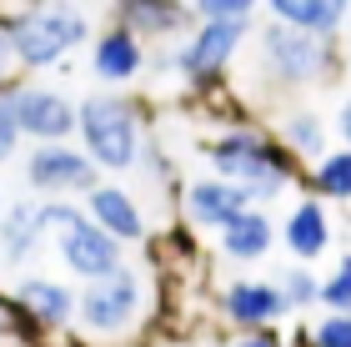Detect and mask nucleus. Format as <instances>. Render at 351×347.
Masks as SVG:
<instances>
[{
  "label": "nucleus",
  "instance_id": "nucleus-1",
  "mask_svg": "<svg viewBox=\"0 0 351 347\" xmlns=\"http://www.w3.org/2000/svg\"><path fill=\"white\" fill-rule=\"evenodd\" d=\"M201 151H206L211 177L251 192L256 207H271L286 186L306 181V166L286 151V141L276 131H266V126H251V121H236V126H226V131H216Z\"/></svg>",
  "mask_w": 351,
  "mask_h": 347
},
{
  "label": "nucleus",
  "instance_id": "nucleus-2",
  "mask_svg": "<svg viewBox=\"0 0 351 347\" xmlns=\"http://www.w3.org/2000/svg\"><path fill=\"white\" fill-rule=\"evenodd\" d=\"M151 307H156L151 277L125 262L116 277L81 287L75 327H81V337H95V342H125V337H141L151 327Z\"/></svg>",
  "mask_w": 351,
  "mask_h": 347
},
{
  "label": "nucleus",
  "instance_id": "nucleus-3",
  "mask_svg": "<svg viewBox=\"0 0 351 347\" xmlns=\"http://www.w3.org/2000/svg\"><path fill=\"white\" fill-rule=\"evenodd\" d=\"M75 136L86 141V156L101 171H136L146 161V111L125 96H86Z\"/></svg>",
  "mask_w": 351,
  "mask_h": 347
},
{
  "label": "nucleus",
  "instance_id": "nucleus-4",
  "mask_svg": "<svg viewBox=\"0 0 351 347\" xmlns=\"http://www.w3.org/2000/svg\"><path fill=\"white\" fill-rule=\"evenodd\" d=\"M331 41L326 36H311V30H296V25H266L261 30V66L276 86L286 91H301V86H316L326 81L331 71Z\"/></svg>",
  "mask_w": 351,
  "mask_h": 347
},
{
  "label": "nucleus",
  "instance_id": "nucleus-5",
  "mask_svg": "<svg viewBox=\"0 0 351 347\" xmlns=\"http://www.w3.org/2000/svg\"><path fill=\"white\" fill-rule=\"evenodd\" d=\"M10 41H15V60L25 71H45L86 41V15L75 5H40L21 21H10Z\"/></svg>",
  "mask_w": 351,
  "mask_h": 347
},
{
  "label": "nucleus",
  "instance_id": "nucleus-6",
  "mask_svg": "<svg viewBox=\"0 0 351 347\" xmlns=\"http://www.w3.org/2000/svg\"><path fill=\"white\" fill-rule=\"evenodd\" d=\"M251 21H201L196 30H191V41L176 51L161 71H176L191 91H211L221 81V71L231 66L236 45L246 41Z\"/></svg>",
  "mask_w": 351,
  "mask_h": 347
},
{
  "label": "nucleus",
  "instance_id": "nucleus-7",
  "mask_svg": "<svg viewBox=\"0 0 351 347\" xmlns=\"http://www.w3.org/2000/svg\"><path fill=\"white\" fill-rule=\"evenodd\" d=\"M216 317L231 327V333H271L291 317V302L276 282L261 277H231L226 287L216 292Z\"/></svg>",
  "mask_w": 351,
  "mask_h": 347
},
{
  "label": "nucleus",
  "instance_id": "nucleus-8",
  "mask_svg": "<svg viewBox=\"0 0 351 347\" xmlns=\"http://www.w3.org/2000/svg\"><path fill=\"white\" fill-rule=\"evenodd\" d=\"M25 186L40 197H90L101 186V166L81 146L51 141V146H36L25 156Z\"/></svg>",
  "mask_w": 351,
  "mask_h": 347
},
{
  "label": "nucleus",
  "instance_id": "nucleus-9",
  "mask_svg": "<svg viewBox=\"0 0 351 347\" xmlns=\"http://www.w3.org/2000/svg\"><path fill=\"white\" fill-rule=\"evenodd\" d=\"M251 207H256L251 192H241V186H231V181H221V177H196V181L181 186V222L191 232L221 236L231 222H241Z\"/></svg>",
  "mask_w": 351,
  "mask_h": 347
},
{
  "label": "nucleus",
  "instance_id": "nucleus-10",
  "mask_svg": "<svg viewBox=\"0 0 351 347\" xmlns=\"http://www.w3.org/2000/svg\"><path fill=\"white\" fill-rule=\"evenodd\" d=\"M56 247H60V262H66L71 272L86 282V287H90V282L116 277L121 267H125V247H121L106 227H95L90 216H81V222H75L71 232H60V236H56Z\"/></svg>",
  "mask_w": 351,
  "mask_h": 347
},
{
  "label": "nucleus",
  "instance_id": "nucleus-11",
  "mask_svg": "<svg viewBox=\"0 0 351 347\" xmlns=\"http://www.w3.org/2000/svg\"><path fill=\"white\" fill-rule=\"evenodd\" d=\"M10 106H15V126H21V136L40 141V146L66 141L75 131V121H81V111H75L60 91H40V86H15L10 91Z\"/></svg>",
  "mask_w": 351,
  "mask_h": 347
},
{
  "label": "nucleus",
  "instance_id": "nucleus-12",
  "mask_svg": "<svg viewBox=\"0 0 351 347\" xmlns=\"http://www.w3.org/2000/svg\"><path fill=\"white\" fill-rule=\"evenodd\" d=\"M86 216H90L95 227H106L121 247L151 242V222H146V212H141L136 192H125V186H116V181H101L86 197Z\"/></svg>",
  "mask_w": 351,
  "mask_h": 347
},
{
  "label": "nucleus",
  "instance_id": "nucleus-13",
  "mask_svg": "<svg viewBox=\"0 0 351 347\" xmlns=\"http://www.w3.org/2000/svg\"><path fill=\"white\" fill-rule=\"evenodd\" d=\"M15 307H21V317L36 327V333H66L75 322L81 292H71L66 282H56V277H25L21 287H15Z\"/></svg>",
  "mask_w": 351,
  "mask_h": 347
},
{
  "label": "nucleus",
  "instance_id": "nucleus-14",
  "mask_svg": "<svg viewBox=\"0 0 351 347\" xmlns=\"http://www.w3.org/2000/svg\"><path fill=\"white\" fill-rule=\"evenodd\" d=\"M281 242L286 251H291L296 262H316V257H326V247L337 242V227H331V207L322 197H301L291 212H286V222H281Z\"/></svg>",
  "mask_w": 351,
  "mask_h": 347
},
{
  "label": "nucleus",
  "instance_id": "nucleus-15",
  "mask_svg": "<svg viewBox=\"0 0 351 347\" xmlns=\"http://www.w3.org/2000/svg\"><path fill=\"white\" fill-rule=\"evenodd\" d=\"M90 71L101 76L106 86H125L146 71V41L136 36L131 25H110L90 51Z\"/></svg>",
  "mask_w": 351,
  "mask_h": 347
},
{
  "label": "nucleus",
  "instance_id": "nucleus-16",
  "mask_svg": "<svg viewBox=\"0 0 351 347\" xmlns=\"http://www.w3.org/2000/svg\"><path fill=\"white\" fill-rule=\"evenodd\" d=\"M276 236H281L276 216H271L266 207H251V212L241 216V222H231L226 232L216 236V247H221V257H226V262H236V267H251V262L271 257Z\"/></svg>",
  "mask_w": 351,
  "mask_h": 347
},
{
  "label": "nucleus",
  "instance_id": "nucleus-17",
  "mask_svg": "<svg viewBox=\"0 0 351 347\" xmlns=\"http://www.w3.org/2000/svg\"><path fill=\"white\" fill-rule=\"evenodd\" d=\"M271 15H276L281 25H296V30H311V36H337L346 25V10L351 0H266Z\"/></svg>",
  "mask_w": 351,
  "mask_h": 347
},
{
  "label": "nucleus",
  "instance_id": "nucleus-18",
  "mask_svg": "<svg viewBox=\"0 0 351 347\" xmlns=\"http://www.w3.org/2000/svg\"><path fill=\"white\" fill-rule=\"evenodd\" d=\"M40 242H45V227L36 216V201H10L5 222H0V257L5 262H30Z\"/></svg>",
  "mask_w": 351,
  "mask_h": 347
},
{
  "label": "nucleus",
  "instance_id": "nucleus-19",
  "mask_svg": "<svg viewBox=\"0 0 351 347\" xmlns=\"http://www.w3.org/2000/svg\"><path fill=\"white\" fill-rule=\"evenodd\" d=\"M116 5H121V25H131L141 41L186 30V5L181 0H116Z\"/></svg>",
  "mask_w": 351,
  "mask_h": 347
},
{
  "label": "nucleus",
  "instance_id": "nucleus-20",
  "mask_svg": "<svg viewBox=\"0 0 351 347\" xmlns=\"http://www.w3.org/2000/svg\"><path fill=\"white\" fill-rule=\"evenodd\" d=\"M301 186H306L311 197H322L326 207H346L351 201V146H337L316 166H306V181Z\"/></svg>",
  "mask_w": 351,
  "mask_h": 347
},
{
  "label": "nucleus",
  "instance_id": "nucleus-21",
  "mask_svg": "<svg viewBox=\"0 0 351 347\" xmlns=\"http://www.w3.org/2000/svg\"><path fill=\"white\" fill-rule=\"evenodd\" d=\"M276 136L286 141V151H291L301 166H316L326 156V121L316 111H286L276 121Z\"/></svg>",
  "mask_w": 351,
  "mask_h": 347
},
{
  "label": "nucleus",
  "instance_id": "nucleus-22",
  "mask_svg": "<svg viewBox=\"0 0 351 347\" xmlns=\"http://www.w3.org/2000/svg\"><path fill=\"white\" fill-rule=\"evenodd\" d=\"M276 287L286 292L291 312H311V307H322V277H316L306 262H291V267H281Z\"/></svg>",
  "mask_w": 351,
  "mask_h": 347
},
{
  "label": "nucleus",
  "instance_id": "nucleus-23",
  "mask_svg": "<svg viewBox=\"0 0 351 347\" xmlns=\"http://www.w3.org/2000/svg\"><path fill=\"white\" fill-rule=\"evenodd\" d=\"M296 347H351V312H322L296 333Z\"/></svg>",
  "mask_w": 351,
  "mask_h": 347
},
{
  "label": "nucleus",
  "instance_id": "nucleus-24",
  "mask_svg": "<svg viewBox=\"0 0 351 347\" xmlns=\"http://www.w3.org/2000/svg\"><path fill=\"white\" fill-rule=\"evenodd\" d=\"M322 312H351V251L322 277Z\"/></svg>",
  "mask_w": 351,
  "mask_h": 347
},
{
  "label": "nucleus",
  "instance_id": "nucleus-25",
  "mask_svg": "<svg viewBox=\"0 0 351 347\" xmlns=\"http://www.w3.org/2000/svg\"><path fill=\"white\" fill-rule=\"evenodd\" d=\"M36 216H40V227H45V232H56V236H60V232H71L75 222H81L86 212L75 207L71 197H45V201H36Z\"/></svg>",
  "mask_w": 351,
  "mask_h": 347
},
{
  "label": "nucleus",
  "instance_id": "nucleus-26",
  "mask_svg": "<svg viewBox=\"0 0 351 347\" xmlns=\"http://www.w3.org/2000/svg\"><path fill=\"white\" fill-rule=\"evenodd\" d=\"M256 0H196L201 21H251Z\"/></svg>",
  "mask_w": 351,
  "mask_h": 347
},
{
  "label": "nucleus",
  "instance_id": "nucleus-27",
  "mask_svg": "<svg viewBox=\"0 0 351 347\" xmlns=\"http://www.w3.org/2000/svg\"><path fill=\"white\" fill-rule=\"evenodd\" d=\"M15 66H21V60H15V41H10V25L0 21V96H5V91H15Z\"/></svg>",
  "mask_w": 351,
  "mask_h": 347
},
{
  "label": "nucleus",
  "instance_id": "nucleus-28",
  "mask_svg": "<svg viewBox=\"0 0 351 347\" xmlns=\"http://www.w3.org/2000/svg\"><path fill=\"white\" fill-rule=\"evenodd\" d=\"M15 141H21V126H15V106H10V91L0 96V161L15 151Z\"/></svg>",
  "mask_w": 351,
  "mask_h": 347
},
{
  "label": "nucleus",
  "instance_id": "nucleus-29",
  "mask_svg": "<svg viewBox=\"0 0 351 347\" xmlns=\"http://www.w3.org/2000/svg\"><path fill=\"white\" fill-rule=\"evenodd\" d=\"M226 347H291V342L271 327V333H226Z\"/></svg>",
  "mask_w": 351,
  "mask_h": 347
},
{
  "label": "nucleus",
  "instance_id": "nucleus-30",
  "mask_svg": "<svg viewBox=\"0 0 351 347\" xmlns=\"http://www.w3.org/2000/svg\"><path fill=\"white\" fill-rule=\"evenodd\" d=\"M21 327H30V322L21 317V307H15V297H10V302H5V297H0V337L21 333Z\"/></svg>",
  "mask_w": 351,
  "mask_h": 347
},
{
  "label": "nucleus",
  "instance_id": "nucleus-31",
  "mask_svg": "<svg viewBox=\"0 0 351 347\" xmlns=\"http://www.w3.org/2000/svg\"><path fill=\"white\" fill-rule=\"evenodd\" d=\"M0 347H40V342H36V327H21V333L0 337Z\"/></svg>",
  "mask_w": 351,
  "mask_h": 347
},
{
  "label": "nucleus",
  "instance_id": "nucleus-32",
  "mask_svg": "<svg viewBox=\"0 0 351 347\" xmlns=\"http://www.w3.org/2000/svg\"><path fill=\"white\" fill-rule=\"evenodd\" d=\"M337 136H341L346 146H351V96L341 101V111H337Z\"/></svg>",
  "mask_w": 351,
  "mask_h": 347
}]
</instances>
